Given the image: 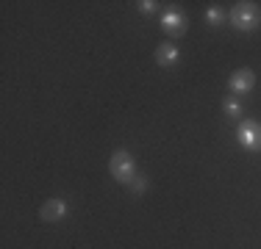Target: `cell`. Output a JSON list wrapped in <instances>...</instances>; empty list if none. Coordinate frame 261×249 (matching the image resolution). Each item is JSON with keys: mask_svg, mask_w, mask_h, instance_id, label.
Listing matches in <instances>:
<instances>
[{"mask_svg": "<svg viewBox=\"0 0 261 249\" xmlns=\"http://www.w3.org/2000/svg\"><path fill=\"white\" fill-rule=\"evenodd\" d=\"M109 169H111V177L117 180V183H130V180L136 177V166H134V158H130V152L128 149H117L114 155H111V161H109Z\"/></svg>", "mask_w": 261, "mask_h": 249, "instance_id": "1", "label": "cell"}, {"mask_svg": "<svg viewBox=\"0 0 261 249\" xmlns=\"http://www.w3.org/2000/svg\"><path fill=\"white\" fill-rule=\"evenodd\" d=\"M231 22H233V28H239V30H253L261 22V9L256 3H250V0L236 3L231 9Z\"/></svg>", "mask_w": 261, "mask_h": 249, "instance_id": "2", "label": "cell"}, {"mask_svg": "<svg viewBox=\"0 0 261 249\" xmlns=\"http://www.w3.org/2000/svg\"><path fill=\"white\" fill-rule=\"evenodd\" d=\"M236 139H239V144L245 149H261V124L256 122H242L239 130H236Z\"/></svg>", "mask_w": 261, "mask_h": 249, "instance_id": "3", "label": "cell"}, {"mask_svg": "<svg viewBox=\"0 0 261 249\" xmlns=\"http://www.w3.org/2000/svg\"><path fill=\"white\" fill-rule=\"evenodd\" d=\"M161 28H164L167 36H184L186 34V17L178 9H170L161 17Z\"/></svg>", "mask_w": 261, "mask_h": 249, "instance_id": "4", "label": "cell"}, {"mask_svg": "<svg viewBox=\"0 0 261 249\" xmlns=\"http://www.w3.org/2000/svg\"><path fill=\"white\" fill-rule=\"evenodd\" d=\"M228 86H231V91L233 95H247V91L256 86V75H253V70H236L231 75V80H228Z\"/></svg>", "mask_w": 261, "mask_h": 249, "instance_id": "5", "label": "cell"}, {"mask_svg": "<svg viewBox=\"0 0 261 249\" xmlns=\"http://www.w3.org/2000/svg\"><path fill=\"white\" fill-rule=\"evenodd\" d=\"M42 222H61L67 216V202L64 199H47L39 210Z\"/></svg>", "mask_w": 261, "mask_h": 249, "instance_id": "6", "label": "cell"}, {"mask_svg": "<svg viewBox=\"0 0 261 249\" xmlns=\"http://www.w3.org/2000/svg\"><path fill=\"white\" fill-rule=\"evenodd\" d=\"M156 61L161 67H172V64H178V47L175 45H170V42H164L159 50H156Z\"/></svg>", "mask_w": 261, "mask_h": 249, "instance_id": "7", "label": "cell"}, {"mask_svg": "<svg viewBox=\"0 0 261 249\" xmlns=\"http://www.w3.org/2000/svg\"><path fill=\"white\" fill-rule=\"evenodd\" d=\"M147 185H150V183H147V177H145V174H136V177L128 183V189H130V191H136V194H145V191H147Z\"/></svg>", "mask_w": 261, "mask_h": 249, "instance_id": "8", "label": "cell"}, {"mask_svg": "<svg viewBox=\"0 0 261 249\" xmlns=\"http://www.w3.org/2000/svg\"><path fill=\"white\" fill-rule=\"evenodd\" d=\"M222 108H225V114H228V116H242V103H239L236 97L225 100V105H222Z\"/></svg>", "mask_w": 261, "mask_h": 249, "instance_id": "9", "label": "cell"}, {"mask_svg": "<svg viewBox=\"0 0 261 249\" xmlns=\"http://www.w3.org/2000/svg\"><path fill=\"white\" fill-rule=\"evenodd\" d=\"M222 20H225V17H222V11L217 9V6H211V9L206 11V22H208V25H214V28H217V25H220Z\"/></svg>", "mask_w": 261, "mask_h": 249, "instance_id": "10", "label": "cell"}, {"mask_svg": "<svg viewBox=\"0 0 261 249\" xmlns=\"http://www.w3.org/2000/svg\"><path fill=\"white\" fill-rule=\"evenodd\" d=\"M136 6H139V11H142V14H153V11H156V0H142V3H136Z\"/></svg>", "mask_w": 261, "mask_h": 249, "instance_id": "11", "label": "cell"}]
</instances>
